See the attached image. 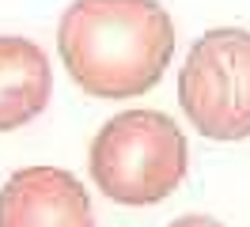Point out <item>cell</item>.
<instances>
[{
  "label": "cell",
  "mask_w": 250,
  "mask_h": 227,
  "mask_svg": "<svg viewBox=\"0 0 250 227\" xmlns=\"http://www.w3.org/2000/svg\"><path fill=\"white\" fill-rule=\"evenodd\" d=\"M57 57L91 99H137L171 68L174 23L156 0H72L57 23Z\"/></svg>",
  "instance_id": "1"
},
{
  "label": "cell",
  "mask_w": 250,
  "mask_h": 227,
  "mask_svg": "<svg viewBox=\"0 0 250 227\" xmlns=\"http://www.w3.org/2000/svg\"><path fill=\"white\" fill-rule=\"evenodd\" d=\"M189 166L182 129L159 110H125L91 140L87 170L95 189L118 205L144 208L171 197Z\"/></svg>",
  "instance_id": "2"
},
{
  "label": "cell",
  "mask_w": 250,
  "mask_h": 227,
  "mask_svg": "<svg viewBox=\"0 0 250 227\" xmlns=\"http://www.w3.org/2000/svg\"><path fill=\"white\" fill-rule=\"evenodd\" d=\"M178 106L208 140L250 136V30L216 27L189 45L178 68Z\"/></svg>",
  "instance_id": "3"
},
{
  "label": "cell",
  "mask_w": 250,
  "mask_h": 227,
  "mask_svg": "<svg viewBox=\"0 0 250 227\" xmlns=\"http://www.w3.org/2000/svg\"><path fill=\"white\" fill-rule=\"evenodd\" d=\"M0 227H95L91 197L72 170L23 166L0 189Z\"/></svg>",
  "instance_id": "4"
},
{
  "label": "cell",
  "mask_w": 250,
  "mask_h": 227,
  "mask_svg": "<svg viewBox=\"0 0 250 227\" xmlns=\"http://www.w3.org/2000/svg\"><path fill=\"white\" fill-rule=\"evenodd\" d=\"M53 99L46 49L19 34H0V133L23 129Z\"/></svg>",
  "instance_id": "5"
},
{
  "label": "cell",
  "mask_w": 250,
  "mask_h": 227,
  "mask_svg": "<svg viewBox=\"0 0 250 227\" xmlns=\"http://www.w3.org/2000/svg\"><path fill=\"white\" fill-rule=\"evenodd\" d=\"M167 227H224V224L208 220V216H182V220H174V224H167Z\"/></svg>",
  "instance_id": "6"
}]
</instances>
